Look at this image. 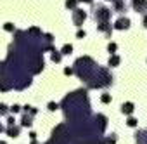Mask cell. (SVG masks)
Here are the masks:
<instances>
[{
    "label": "cell",
    "instance_id": "5",
    "mask_svg": "<svg viewBox=\"0 0 147 144\" xmlns=\"http://www.w3.org/2000/svg\"><path fill=\"white\" fill-rule=\"evenodd\" d=\"M85 19H87V12L85 11H82V9H75V11H73V23H75L76 26H82Z\"/></svg>",
    "mask_w": 147,
    "mask_h": 144
},
{
    "label": "cell",
    "instance_id": "10",
    "mask_svg": "<svg viewBox=\"0 0 147 144\" xmlns=\"http://www.w3.org/2000/svg\"><path fill=\"white\" fill-rule=\"evenodd\" d=\"M133 103H123V106H121V113L123 115H131L133 113Z\"/></svg>",
    "mask_w": 147,
    "mask_h": 144
},
{
    "label": "cell",
    "instance_id": "20",
    "mask_svg": "<svg viewBox=\"0 0 147 144\" xmlns=\"http://www.w3.org/2000/svg\"><path fill=\"white\" fill-rule=\"evenodd\" d=\"M116 49H118V45H116V43H113V42L107 45V50H109L111 54H114V52H116Z\"/></svg>",
    "mask_w": 147,
    "mask_h": 144
},
{
    "label": "cell",
    "instance_id": "25",
    "mask_svg": "<svg viewBox=\"0 0 147 144\" xmlns=\"http://www.w3.org/2000/svg\"><path fill=\"white\" fill-rule=\"evenodd\" d=\"M126 123H128V125H130V127H135V125H137V120H135V118H131V116H130V118H128V120H126Z\"/></svg>",
    "mask_w": 147,
    "mask_h": 144
},
{
    "label": "cell",
    "instance_id": "21",
    "mask_svg": "<svg viewBox=\"0 0 147 144\" xmlns=\"http://www.w3.org/2000/svg\"><path fill=\"white\" fill-rule=\"evenodd\" d=\"M9 111H11V113H14V115H16V113H19V111H21V106H19V104H14V106H12V108H9Z\"/></svg>",
    "mask_w": 147,
    "mask_h": 144
},
{
    "label": "cell",
    "instance_id": "8",
    "mask_svg": "<svg viewBox=\"0 0 147 144\" xmlns=\"http://www.w3.org/2000/svg\"><path fill=\"white\" fill-rule=\"evenodd\" d=\"M135 139H137V144H147V130H140L135 134Z\"/></svg>",
    "mask_w": 147,
    "mask_h": 144
},
{
    "label": "cell",
    "instance_id": "3",
    "mask_svg": "<svg viewBox=\"0 0 147 144\" xmlns=\"http://www.w3.org/2000/svg\"><path fill=\"white\" fill-rule=\"evenodd\" d=\"M113 84V77L109 75V71L106 68H99L95 77L87 84L90 89H100V87H109Z\"/></svg>",
    "mask_w": 147,
    "mask_h": 144
},
{
    "label": "cell",
    "instance_id": "34",
    "mask_svg": "<svg viewBox=\"0 0 147 144\" xmlns=\"http://www.w3.org/2000/svg\"><path fill=\"white\" fill-rule=\"evenodd\" d=\"M31 144H38V142H36V141H33V142H31Z\"/></svg>",
    "mask_w": 147,
    "mask_h": 144
},
{
    "label": "cell",
    "instance_id": "19",
    "mask_svg": "<svg viewBox=\"0 0 147 144\" xmlns=\"http://www.w3.org/2000/svg\"><path fill=\"white\" fill-rule=\"evenodd\" d=\"M100 101H102L104 104H107V103H111V94H102V97H100Z\"/></svg>",
    "mask_w": 147,
    "mask_h": 144
},
{
    "label": "cell",
    "instance_id": "12",
    "mask_svg": "<svg viewBox=\"0 0 147 144\" xmlns=\"http://www.w3.org/2000/svg\"><path fill=\"white\" fill-rule=\"evenodd\" d=\"M31 123H33V115L24 113V116H23V120H21V125H23V127H31Z\"/></svg>",
    "mask_w": 147,
    "mask_h": 144
},
{
    "label": "cell",
    "instance_id": "23",
    "mask_svg": "<svg viewBox=\"0 0 147 144\" xmlns=\"http://www.w3.org/2000/svg\"><path fill=\"white\" fill-rule=\"evenodd\" d=\"M4 28H5L7 31H14V24H12V23H5V24H4Z\"/></svg>",
    "mask_w": 147,
    "mask_h": 144
},
{
    "label": "cell",
    "instance_id": "9",
    "mask_svg": "<svg viewBox=\"0 0 147 144\" xmlns=\"http://www.w3.org/2000/svg\"><path fill=\"white\" fill-rule=\"evenodd\" d=\"M97 30H99V31H104L107 37H111V33H113V28H111L109 23H100V24L97 26Z\"/></svg>",
    "mask_w": 147,
    "mask_h": 144
},
{
    "label": "cell",
    "instance_id": "30",
    "mask_svg": "<svg viewBox=\"0 0 147 144\" xmlns=\"http://www.w3.org/2000/svg\"><path fill=\"white\" fill-rule=\"evenodd\" d=\"M78 2H87V4H94V0H78Z\"/></svg>",
    "mask_w": 147,
    "mask_h": 144
},
{
    "label": "cell",
    "instance_id": "11",
    "mask_svg": "<svg viewBox=\"0 0 147 144\" xmlns=\"http://www.w3.org/2000/svg\"><path fill=\"white\" fill-rule=\"evenodd\" d=\"M114 11L116 12H125L126 11V5H125V0H114Z\"/></svg>",
    "mask_w": 147,
    "mask_h": 144
},
{
    "label": "cell",
    "instance_id": "31",
    "mask_svg": "<svg viewBox=\"0 0 147 144\" xmlns=\"http://www.w3.org/2000/svg\"><path fill=\"white\" fill-rule=\"evenodd\" d=\"M144 26H145V28H147V14H145V16H144Z\"/></svg>",
    "mask_w": 147,
    "mask_h": 144
},
{
    "label": "cell",
    "instance_id": "7",
    "mask_svg": "<svg viewBox=\"0 0 147 144\" xmlns=\"http://www.w3.org/2000/svg\"><path fill=\"white\" fill-rule=\"evenodd\" d=\"M114 28H116V30H128V28H130V19H128V18H119V19L116 21Z\"/></svg>",
    "mask_w": 147,
    "mask_h": 144
},
{
    "label": "cell",
    "instance_id": "6",
    "mask_svg": "<svg viewBox=\"0 0 147 144\" xmlns=\"http://www.w3.org/2000/svg\"><path fill=\"white\" fill-rule=\"evenodd\" d=\"M131 5L137 12H145L147 11V0H131Z\"/></svg>",
    "mask_w": 147,
    "mask_h": 144
},
{
    "label": "cell",
    "instance_id": "2",
    "mask_svg": "<svg viewBox=\"0 0 147 144\" xmlns=\"http://www.w3.org/2000/svg\"><path fill=\"white\" fill-rule=\"evenodd\" d=\"M97 69H99V64H95L92 57H80L75 62V73L78 75V78L85 80L87 84L95 77Z\"/></svg>",
    "mask_w": 147,
    "mask_h": 144
},
{
    "label": "cell",
    "instance_id": "35",
    "mask_svg": "<svg viewBox=\"0 0 147 144\" xmlns=\"http://www.w3.org/2000/svg\"><path fill=\"white\" fill-rule=\"evenodd\" d=\"M111 2H114V0H111Z\"/></svg>",
    "mask_w": 147,
    "mask_h": 144
},
{
    "label": "cell",
    "instance_id": "27",
    "mask_svg": "<svg viewBox=\"0 0 147 144\" xmlns=\"http://www.w3.org/2000/svg\"><path fill=\"white\" fill-rule=\"evenodd\" d=\"M85 35H87V33H85L83 30H80V31L76 33V37H78V38H85Z\"/></svg>",
    "mask_w": 147,
    "mask_h": 144
},
{
    "label": "cell",
    "instance_id": "13",
    "mask_svg": "<svg viewBox=\"0 0 147 144\" xmlns=\"http://www.w3.org/2000/svg\"><path fill=\"white\" fill-rule=\"evenodd\" d=\"M19 130H21V128H19L18 125H12V127H7V134H9L11 137H18V135H19Z\"/></svg>",
    "mask_w": 147,
    "mask_h": 144
},
{
    "label": "cell",
    "instance_id": "1",
    "mask_svg": "<svg viewBox=\"0 0 147 144\" xmlns=\"http://www.w3.org/2000/svg\"><path fill=\"white\" fill-rule=\"evenodd\" d=\"M62 109L67 120L71 122H85L90 115V104L87 97V90H76L62 99Z\"/></svg>",
    "mask_w": 147,
    "mask_h": 144
},
{
    "label": "cell",
    "instance_id": "17",
    "mask_svg": "<svg viewBox=\"0 0 147 144\" xmlns=\"http://www.w3.org/2000/svg\"><path fill=\"white\" fill-rule=\"evenodd\" d=\"M71 52H73V45L71 43H66L62 47V50H61V54H71Z\"/></svg>",
    "mask_w": 147,
    "mask_h": 144
},
{
    "label": "cell",
    "instance_id": "4",
    "mask_svg": "<svg viewBox=\"0 0 147 144\" xmlns=\"http://www.w3.org/2000/svg\"><path fill=\"white\" fill-rule=\"evenodd\" d=\"M94 19L99 23H109L111 19V9L104 7V5H97L94 9Z\"/></svg>",
    "mask_w": 147,
    "mask_h": 144
},
{
    "label": "cell",
    "instance_id": "18",
    "mask_svg": "<svg viewBox=\"0 0 147 144\" xmlns=\"http://www.w3.org/2000/svg\"><path fill=\"white\" fill-rule=\"evenodd\" d=\"M9 113V108L5 106V104H0V116H4V115H7Z\"/></svg>",
    "mask_w": 147,
    "mask_h": 144
},
{
    "label": "cell",
    "instance_id": "22",
    "mask_svg": "<svg viewBox=\"0 0 147 144\" xmlns=\"http://www.w3.org/2000/svg\"><path fill=\"white\" fill-rule=\"evenodd\" d=\"M106 142H107V144H114V142H116V135H114V134H111V137H107V139H106Z\"/></svg>",
    "mask_w": 147,
    "mask_h": 144
},
{
    "label": "cell",
    "instance_id": "14",
    "mask_svg": "<svg viewBox=\"0 0 147 144\" xmlns=\"http://www.w3.org/2000/svg\"><path fill=\"white\" fill-rule=\"evenodd\" d=\"M121 62V59H119V56H116V54H113L111 57H109V66H118Z\"/></svg>",
    "mask_w": 147,
    "mask_h": 144
},
{
    "label": "cell",
    "instance_id": "26",
    "mask_svg": "<svg viewBox=\"0 0 147 144\" xmlns=\"http://www.w3.org/2000/svg\"><path fill=\"white\" fill-rule=\"evenodd\" d=\"M73 73H75L73 68H64V75H73Z\"/></svg>",
    "mask_w": 147,
    "mask_h": 144
},
{
    "label": "cell",
    "instance_id": "33",
    "mask_svg": "<svg viewBox=\"0 0 147 144\" xmlns=\"http://www.w3.org/2000/svg\"><path fill=\"white\" fill-rule=\"evenodd\" d=\"M0 144H7V142H4V141H0Z\"/></svg>",
    "mask_w": 147,
    "mask_h": 144
},
{
    "label": "cell",
    "instance_id": "24",
    "mask_svg": "<svg viewBox=\"0 0 147 144\" xmlns=\"http://www.w3.org/2000/svg\"><path fill=\"white\" fill-rule=\"evenodd\" d=\"M57 108H59V104H57V103H49V109H50V111H55Z\"/></svg>",
    "mask_w": 147,
    "mask_h": 144
},
{
    "label": "cell",
    "instance_id": "29",
    "mask_svg": "<svg viewBox=\"0 0 147 144\" xmlns=\"http://www.w3.org/2000/svg\"><path fill=\"white\" fill-rule=\"evenodd\" d=\"M30 137H31V139L35 141V139H36V134H35V132H30Z\"/></svg>",
    "mask_w": 147,
    "mask_h": 144
},
{
    "label": "cell",
    "instance_id": "16",
    "mask_svg": "<svg viewBox=\"0 0 147 144\" xmlns=\"http://www.w3.org/2000/svg\"><path fill=\"white\" fill-rule=\"evenodd\" d=\"M76 4H78V0H66V7L71 9V11L76 9Z\"/></svg>",
    "mask_w": 147,
    "mask_h": 144
},
{
    "label": "cell",
    "instance_id": "15",
    "mask_svg": "<svg viewBox=\"0 0 147 144\" xmlns=\"http://www.w3.org/2000/svg\"><path fill=\"white\" fill-rule=\"evenodd\" d=\"M61 59H62V54L59 50H52V61L54 62H61Z\"/></svg>",
    "mask_w": 147,
    "mask_h": 144
},
{
    "label": "cell",
    "instance_id": "28",
    "mask_svg": "<svg viewBox=\"0 0 147 144\" xmlns=\"http://www.w3.org/2000/svg\"><path fill=\"white\" fill-rule=\"evenodd\" d=\"M14 122H16V120H14L12 116H9V120H7V125H9V127H12V125H14Z\"/></svg>",
    "mask_w": 147,
    "mask_h": 144
},
{
    "label": "cell",
    "instance_id": "32",
    "mask_svg": "<svg viewBox=\"0 0 147 144\" xmlns=\"http://www.w3.org/2000/svg\"><path fill=\"white\" fill-rule=\"evenodd\" d=\"M2 130H4V127H2V125H0V132H2Z\"/></svg>",
    "mask_w": 147,
    "mask_h": 144
}]
</instances>
